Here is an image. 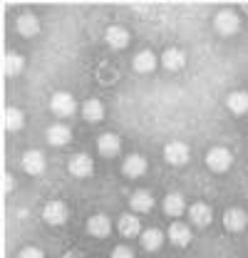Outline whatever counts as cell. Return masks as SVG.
Returning a JSON list of instances; mask_svg holds the SVG:
<instances>
[{"label": "cell", "instance_id": "7402d4cb", "mask_svg": "<svg viewBox=\"0 0 248 258\" xmlns=\"http://www.w3.org/2000/svg\"><path fill=\"white\" fill-rule=\"evenodd\" d=\"M45 139H47L50 147H65V144H70V139H72V129L67 127V124H60V122H57V124L47 127Z\"/></svg>", "mask_w": 248, "mask_h": 258}, {"label": "cell", "instance_id": "4dcf8cb0", "mask_svg": "<svg viewBox=\"0 0 248 258\" xmlns=\"http://www.w3.org/2000/svg\"><path fill=\"white\" fill-rule=\"evenodd\" d=\"M243 13H248V5H243Z\"/></svg>", "mask_w": 248, "mask_h": 258}, {"label": "cell", "instance_id": "ba28073f", "mask_svg": "<svg viewBox=\"0 0 248 258\" xmlns=\"http://www.w3.org/2000/svg\"><path fill=\"white\" fill-rule=\"evenodd\" d=\"M23 171L25 174H30V176H40L45 169H47V159H45V154L40 152V149H28L25 154H23Z\"/></svg>", "mask_w": 248, "mask_h": 258}, {"label": "cell", "instance_id": "5b68a950", "mask_svg": "<svg viewBox=\"0 0 248 258\" xmlns=\"http://www.w3.org/2000/svg\"><path fill=\"white\" fill-rule=\"evenodd\" d=\"M67 171H70L75 179H87V176H92V171H94L92 157H90V154H85V152L72 154L70 161H67Z\"/></svg>", "mask_w": 248, "mask_h": 258}, {"label": "cell", "instance_id": "8fae6325", "mask_svg": "<svg viewBox=\"0 0 248 258\" xmlns=\"http://www.w3.org/2000/svg\"><path fill=\"white\" fill-rule=\"evenodd\" d=\"M166 241L171 246H176V248H186L191 243V228H189V224L174 221V224L169 226V231H166Z\"/></svg>", "mask_w": 248, "mask_h": 258}, {"label": "cell", "instance_id": "7a4b0ae2", "mask_svg": "<svg viewBox=\"0 0 248 258\" xmlns=\"http://www.w3.org/2000/svg\"><path fill=\"white\" fill-rule=\"evenodd\" d=\"M231 164H233V154H231V149H226V147H211V149L206 152V166H209L214 174L228 171Z\"/></svg>", "mask_w": 248, "mask_h": 258}, {"label": "cell", "instance_id": "83f0119b", "mask_svg": "<svg viewBox=\"0 0 248 258\" xmlns=\"http://www.w3.org/2000/svg\"><path fill=\"white\" fill-rule=\"evenodd\" d=\"M18 258H45V251L37 246H25V248H20Z\"/></svg>", "mask_w": 248, "mask_h": 258}, {"label": "cell", "instance_id": "e0dca14e", "mask_svg": "<svg viewBox=\"0 0 248 258\" xmlns=\"http://www.w3.org/2000/svg\"><path fill=\"white\" fill-rule=\"evenodd\" d=\"M117 228H119V233L127 236V238H134V236H142V219H137V214L134 211H127L119 216V221H117Z\"/></svg>", "mask_w": 248, "mask_h": 258}, {"label": "cell", "instance_id": "d4e9b609", "mask_svg": "<svg viewBox=\"0 0 248 258\" xmlns=\"http://www.w3.org/2000/svg\"><path fill=\"white\" fill-rule=\"evenodd\" d=\"M82 117L90 122V124H97V122H102L104 119V104L92 97V99H87L85 104H82Z\"/></svg>", "mask_w": 248, "mask_h": 258}, {"label": "cell", "instance_id": "6da1fadb", "mask_svg": "<svg viewBox=\"0 0 248 258\" xmlns=\"http://www.w3.org/2000/svg\"><path fill=\"white\" fill-rule=\"evenodd\" d=\"M214 30L221 35V37H231L241 30V18L236 10L231 8H221L216 15H214Z\"/></svg>", "mask_w": 248, "mask_h": 258}, {"label": "cell", "instance_id": "3957f363", "mask_svg": "<svg viewBox=\"0 0 248 258\" xmlns=\"http://www.w3.org/2000/svg\"><path fill=\"white\" fill-rule=\"evenodd\" d=\"M75 109H77V102H75V97L70 95V92H55V95L50 97V112L55 117L67 119V117L75 114Z\"/></svg>", "mask_w": 248, "mask_h": 258}, {"label": "cell", "instance_id": "ac0fdd59", "mask_svg": "<svg viewBox=\"0 0 248 258\" xmlns=\"http://www.w3.org/2000/svg\"><path fill=\"white\" fill-rule=\"evenodd\" d=\"M139 241H142V248L144 251H149V253H154L159 251L161 246H164V241H166V233L161 231V228H144L142 231V236H139Z\"/></svg>", "mask_w": 248, "mask_h": 258}, {"label": "cell", "instance_id": "2e32d148", "mask_svg": "<svg viewBox=\"0 0 248 258\" xmlns=\"http://www.w3.org/2000/svg\"><path fill=\"white\" fill-rule=\"evenodd\" d=\"M15 30L23 37H35L40 32V18L35 13H20L15 18Z\"/></svg>", "mask_w": 248, "mask_h": 258}, {"label": "cell", "instance_id": "30bf717a", "mask_svg": "<svg viewBox=\"0 0 248 258\" xmlns=\"http://www.w3.org/2000/svg\"><path fill=\"white\" fill-rule=\"evenodd\" d=\"M186 214H189L191 224L196 226V228H206V226H211V221H214V211H211V206H209V204H204V201L191 204Z\"/></svg>", "mask_w": 248, "mask_h": 258}, {"label": "cell", "instance_id": "1f68e13d", "mask_svg": "<svg viewBox=\"0 0 248 258\" xmlns=\"http://www.w3.org/2000/svg\"><path fill=\"white\" fill-rule=\"evenodd\" d=\"M246 171H248V169H246Z\"/></svg>", "mask_w": 248, "mask_h": 258}, {"label": "cell", "instance_id": "5bb4252c", "mask_svg": "<svg viewBox=\"0 0 248 258\" xmlns=\"http://www.w3.org/2000/svg\"><path fill=\"white\" fill-rule=\"evenodd\" d=\"M161 62L159 57H156L152 50H139L137 55H134V60H132V70L134 72H139V75H149V72H154L156 64Z\"/></svg>", "mask_w": 248, "mask_h": 258}, {"label": "cell", "instance_id": "603a6c76", "mask_svg": "<svg viewBox=\"0 0 248 258\" xmlns=\"http://www.w3.org/2000/svg\"><path fill=\"white\" fill-rule=\"evenodd\" d=\"M23 70H25V57L23 55L5 52V57H3V72H5V77H18Z\"/></svg>", "mask_w": 248, "mask_h": 258}, {"label": "cell", "instance_id": "cb8c5ba5", "mask_svg": "<svg viewBox=\"0 0 248 258\" xmlns=\"http://www.w3.org/2000/svg\"><path fill=\"white\" fill-rule=\"evenodd\" d=\"M226 107H228V112L231 114H246L248 112V92L243 90H236V92H231V95L226 97Z\"/></svg>", "mask_w": 248, "mask_h": 258}, {"label": "cell", "instance_id": "52a82bcc", "mask_svg": "<svg viewBox=\"0 0 248 258\" xmlns=\"http://www.w3.org/2000/svg\"><path fill=\"white\" fill-rule=\"evenodd\" d=\"M97 152H99L102 157H107V159L119 157V152H122V139H119V134H114V132L99 134V137H97Z\"/></svg>", "mask_w": 248, "mask_h": 258}, {"label": "cell", "instance_id": "4316f807", "mask_svg": "<svg viewBox=\"0 0 248 258\" xmlns=\"http://www.w3.org/2000/svg\"><path fill=\"white\" fill-rule=\"evenodd\" d=\"M109 258H137V253H134V248L132 246H114L112 248V253H109Z\"/></svg>", "mask_w": 248, "mask_h": 258}, {"label": "cell", "instance_id": "4fadbf2b", "mask_svg": "<svg viewBox=\"0 0 248 258\" xmlns=\"http://www.w3.org/2000/svg\"><path fill=\"white\" fill-rule=\"evenodd\" d=\"M87 233L92 238H107L112 233V221L107 214H92L87 219Z\"/></svg>", "mask_w": 248, "mask_h": 258}, {"label": "cell", "instance_id": "7c38bea8", "mask_svg": "<svg viewBox=\"0 0 248 258\" xmlns=\"http://www.w3.org/2000/svg\"><path fill=\"white\" fill-rule=\"evenodd\" d=\"M147 169H149V164H147V157H142V154H129L122 164V174L127 179H139L147 174Z\"/></svg>", "mask_w": 248, "mask_h": 258}, {"label": "cell", "instance_id": "9c48e42d", "mask_svg": "<svg viewBox=\"0 0 248 258\" xmlns=\"http://www.w3.org/2000/svg\"><path fill=\"white\" fill-rule=\"evenodd\" d=\"M189 157H191V152H189V144H184V142H169L164 147V159H166V164H171V166H184V164H189Z\"/></svg>", "mask_w": 248, "mask_h": 258}, {"label": "cell", "instance_id": "ffe728a7", "mask_svg": "<svg viewBox=\"0 0 248 258\" xmlns=\"http://www.w3.org/2000/svg\"><path fill=\"white\" fill-rule=\"evenodd\" d=\"M104 40H107V45H109L112 50H124L132 37H129V30L122 28V25H109V28L104 30Z\"/></svg>", "mask_w": 248, "mask_h": 258}, {"label": "cell", "instance_id": "d6986e66", "mask_svg": "<svg viewBox=\"0 0 248 258\" xmlns=\"http://www.w3.org/2000/svg\"><path fill=\"white\" fill-rule=\"evenodd\" d=\"M129 206L134 214H147L154 209V196L149 189H137V191L129 196Z\"/></svg>", "mask_w": 248, "mask_h": 258}, {"label": "cell", "instance_id": "f1b7e54d", "mask_svg": "<svg viewBox=\"0 0 248 258\" xmlns=\"http://www.w3.org/2000/svg\"><path fill=\"white\" fill-rule=\"evenodd\" d=\"M3 191H13V176L10 174H3Z\"/></svg>", "mask_w": 248, "mask_h": 258}, {"label": "cell", "instance_id": "277c9868", "mask_svg": "<svg viewBox=\"0 0 248 258\" xmlns=\"http://www.w3.org/2000/svg\"><path fill=\"white\" fill-rule=\"evenodd\" d=\"M223 228L228 233H241L248 228V211L241 206H231L223 211Z\"/></svg>", "mask_w": 248, "mask_h": 258}, {"label": "cell", "instance_id": "9a60e30c", "mask_svg": "<svg viewBox=\"0 0 248 258\" xmlns=\"http://www.w3.org/2000/svg\"><path fill=\"white\" fill-rule=\"evenodd\" d=\"M164 214L166 216H171V219H179V216H184L186 211H189V206H186V199L184 194L174 191V194H166L164 196Z\"/></svg>", "mask_w": 248, "mask_h": 258}, {"label": "cell", "instance_id": "8992f818", "mask_svg": "<svg viewBox=\"0 0 248 258\" xmlns=\"http://www.w3.org/2000/svg\"><path fill=\"white\" fill-rule=\"evenodd\" d=\"M67 216H70V209H67L65 201H47L45 209H42V221L47 226L67 224Z\"/></svg>", "mask_w": 248, "mask_h": 258}, {"label": "cell", "instance_id": "f546056e", "mask_svg": "<svg viewBox=\"0 0 248 258\" xmlns=\"http://www.w3.org/2000/svg\"><path fill=\"white\" fill-rule=\"evenodd\" d=\"M62 258H85V253H82V251H75V248H72V251H67V253H65Z\"/></svg>", "mask_w": 248, "mask_h": 258}, {"label": "cell", "instance_id": "484cf974", "mask_svg": "<svg viewBox=\"0 0 248 258\" xmlns=\"http://www.w3.org/2000/svg\"><path fill=\"white\" fill-rule=\"evenodd\" d=\"M3 119H5V129L8 132H20V129L25 127V114L18 107H8L5 114H3Z\"/></svg>", "mask_w": 248, "mask_h": 258}, {"label": "cell", "instance_id": "44dd1931", "mask_svg": "<svg viewBox=\"0 0 248 258\" xmlns=\"http://www.w3.org/2000/svg\"><path fill=\"white\" fill-rule=\"evenodd\" d=\"M159 60H161V64H164V70H169V72H179V70H184V64H186V52L184 50H179V47H166L164 55H161Z\"/></svg>", "mask_w": 248, "mask_h": 258}]
</instances>
